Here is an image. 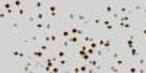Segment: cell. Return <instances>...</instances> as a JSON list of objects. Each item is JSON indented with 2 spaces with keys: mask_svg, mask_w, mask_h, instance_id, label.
Returning <instances> with one entry per match:
<instances>
[{
  "mask_svg": "<svg viewBox=\"0 0 146 73\" xmlns=\"http://www.w3.org/2000/svg\"><path fill=\"white\" fill-rule=\"evenodd\" d=\"M35 18H36V22H45L48 19V15L47 12H35Z\"/></svg>",
  "mask_w": 146,
  "mask_h": 73,
  "instance_id": "cell-17",
  "label": "cell"
},
{
  "mask_svg": "<svg viewBox=\"0 0 146 73\" xmlns=\"http://www.w3.org/2000/svg\"><path fill=\"white\" fill-rule=\"evenodd\" d=\"M139 25L146 27V15H140L139 16Z\"/></svg>",
  "mask_w": 146,
  "mask_h": 73,
  "instance_id": "cell-23",
  "label": "cell"
},
{
  "mask_svg": "<svg viewBox=\"0 0 146 73\" xmlns=\"http://www.w3.org/2000/svg\"><path fill=\"white\" fill-rule=\"evenodd\" d=\"M100 13L104 15V16H111L115 10V2H102L100 5Z\"/></svg>",
  "mask_w": 146,
  "mask_h": 73,
  "instance_id": "cell-3",
  "label": "cell"
},
{
  "mask_svg": "<svg viewBox=\"0 0 146 73\" xmlns=\"http://www.w3.org/2000/svg\"><path fill=\"white\" fill-rule=\"evenodd\" d=\"M142 15H146V5H145V7H143V12H142Z\"/></svg>",
  "mask_w": 146,
  "mask_h": 73,
  "instance_id": "cell-26",
  "label": "cell"
},
{
  "mask_svg": "<svg viewBox=\"0 0 146 73\" xmlns=\"http://www.w3.org/2000/svg\"><path fill=\"white\" fill-rule=\"evenodd\" d=\"M105 72H113V73H120V72H124L121 67H118L117 64H114L113 62H107L105 63Z\"/></svg>",
  "mask_w": 146,
  "mask_h": 73,
  "instance_id": "cell-13",
  "label": "cell"
},
{
  "mask_svg": "<svg viewBox=\"0 0 146 73\" xmlns=\"http://www.w3.org/2000/svg\"><path fill=\"white\" fill-rule=\"evenodd\" d=\"M45 7H47V2H44V0H36V2L32 3L34 13H35V12H44Z\"/></svg>",
  "mask_w": 146,
  "mask_h": 73,
  "instance_id": "cell-11",
  "label": "cell"
},
{
  "mask_svg": "<svg viewBox=\"0 0 146 73\" xmlns=\"http://www.w3.org/2000/svg\"><path fill=\"white\" fill-rule=\"evenodd\" d=\"M25 22H27V23H32V25L36 22V18H35V13H34V12H32V13H29V15L27 16Z\"/></svg>",
  "mask_w": 146,
  "mask_h": 73,
  "instance_id": "cell-20",
  "label": "cell"
},
{
  "mask_svg": "<svg viewBox=\"0 0 146 73\" xmlns=\"http://www.w3.org/2000/svg\"><path fill=\"white\" fill-rule=\"evenodd\" d=\"M54 56H57L58 58H72V51L66 50V48H62V47H54V50H53Z\"/></svg>",
  "mask_w": 146,
  "mask_h": 73,
  "instance_id": "cell-9",
  "label": "cell"
},
{
  "mask_svg": "<svg viewBox=\"0 0 146 73\" xmlns=\"http://www.w3.org/2000/svg\"><path fill=\"white\" fill-rule=\"evenodd\" d=\"M76 23L82 27H88L91 25V21H89V13H82V12L78 10L76 13Z\"/></svg>",
  "mask_w": 146,
  "mask_h": 73,
  "instance_id": "cell-7",
  "label": "cell"
},
{
  "mask_svg": "<svg viewBox=\"0 0 146 73\" xmlns=\"http://www.w3.org/2000/svg\"><path fill=\"white\" fill-rule=\"evenodd\" d=\"M45 12H47L48 19H50V21H54V22L58 21V3H56V2H47Z\"/></svg>",
  "mask_w": 146,
  "mask_h": 73,
  "instance_id": "cell-2",
  "label": "cell"
},
{
  "mask_svg": "<svg viewBox=\"0 0 146 73\" xmlns=\"http://www.w3.org/2000/svg\"><path fill=\"white\" fill-rule=\"evenodd\" d=\"M12 3H13V7L18 10V9H21V7H23V6H25V3H23L22 2V0H13V2H12Z\"/></svg>",
  "mask_w": 146,
  "mask_h": 73,
  "instance_id": "cell-22",
  "label": "cell"
},
{
  "mask_svg": "<svg viewBox=\"0 0 146 73\" xmlns=\"http://www.w3.org/2000/svg\"><path fill=\"white\" fill-rule=\"evenodd\" d=\"M35 47H38L40 50H42V51H44V53H47V54H50V51H51V50H54L51 44H47V42H42V41H41V42H38Z\"/></svg>",
  "mask_w": 146,
  "mask_h": 73,
  "instance_id": "cell-15",
  "label": "cell"
},
{
  "mask_svg": "<svg viewBox=\"0 0 146 73\" xmlns=\"http://www.w3.org/2000/svg\"><path fill=\"white\" fill-rule=\"evenodd\" d=\"M136 63H137L139 67H146V56L140 54V56L136 58Z\"/></svg>",
  "mask_w": 146,
  "mask_h": 73,
  "instance_id": "cell-18",
  "label": "cell"
},
{
  "mask_svg": "<svg viewBox=\"0 0 146 73\" xmlns=\"http://www.w3.org/2000/svg\"><path fill=\"white\" fill-rule=\"evenodd\" d=\"M115 10L118 12L120 15H133V16H137L135 12L131 10V2H129V0H124V2H115Z\"/></svg>",
  "mask_w": 146,
  "mask_h": 73,
  "instance_id": "cell-1",
  "label": "cell"
},
{
  "mask_svg": "<svg viewBox=\"0 0 146 73\" xmlns=\"http://www.w3.org/2000/svg\"><path fill=\"white\" fill-rule=\"evenodd\" d=\"M2 9H3V12H7L10 9H13V3L12 2H3L2 3Z\"/></svg>",
  "mask_w": 146,
  "mask_h": 73,
  "instance_id": "cell-19",
  "label": "cell"
},
{
  "mask_svg": "<svg viewBox=\"0 0 146 73\" xmlns=\"http://www.w3.org/2000/svg\"><path fill=\"white\" fill-rule=\"evenodd\" d=\"M145 2H131V10L135 12V13L137 16L142 15V12H143V7H145Z\"/></svg>",
  "mask_w": 146,
  "mask_h": 73,
  "instance_id": "cell-10",
  "label": "cell"
},
{
  "mask_svg": "<svg viewBox=\"0 0 146 73\" xmlns=\"http://www.w3.org/2000/svg\"><path fill=\"white\" fill-rule=\"evenodd\" d=\"M139 73H146V67H139Z\"/></svg>",
  "mask_w": 146,
  "mask_h": 73,
  "instance_id": "cell-25",
  "label": "cell"
},
{
  "mask_svg": "<svg viewBox=\"0 0 146 73\" xmlns=\"http://www.w3.org/2000/svg\"><path fill=\"white\" fill-rule=\"evenodd\" d=\"M9 22H10V29H12L13 34H22L23 32V23L25 22H23L22 19H18L15 16V18H12Z\"/></svg>",
  "mask_w": 146,
  "mask_h": 73,
  "instance_id": "cell-5",
  "label": "cell"
},
{
  "mask_svg": "<svg viewBox=\"0 0 146 73\" xmlns=\"http://www.w3.org/2000/svg\"><path fill=\"white\" fill-rule=\"evenodd\" d=\"M124 72H129V73H139V66L136 62H129Z\"/></svg>",
  "mask_w": 146,
  "mask_h": 73,
  "instance_id": "cell-14",
  "label": "cell"
},
{
  "mask_svg": "<svg viewBox=\"0 0 146 73\" xmlns=\"http://www.w3.org/2000/svg\"><path fill=\"white\" fill-rule=\"evenodd\" d=\"M28 54H29V57L35 58L36 62H40V63H42V62H44V58L48 56L47 53H44L42 50H40L38 47H31V48H29V51H28Z\"/></svg>",
  "mask_w": 146,
  "mask_h": 73,
  "instance_id": "cell-4",
  "label": "cell"
},
{
  "mask_svg": "<svg viewBox=\"0 0 146 73\" xmlns=\"http://www.w3.org/2000/svg\"><path fill=\"white\" fill-rule=\"evenodd\" d=\"M137 35H139V38H142V36H146V27H142V25H139V28H137Z\"/></svg>",
  "mask_w": 146,
  "mask_h": 73,
  "instance_id": "cell-21",
  "label": "cell"
},
{
  "mask_svg": "<svg viewBox=\"0 0 146 73\" xmlns=\"http://www.w3.org/2000/svg\"><path fill=\"white\" fill-rule=\"evenodd\" d=\"M10 54L13 57V60H27L29 57V54L25 53V48H12Z\"/></svg>",
  "mask_w": 146,
  "mask_h": 73,
  "instance_id": "cell-6",
  "label": "cell"
},
{
  "mask_svg": "<svg viewBox=\"0 0 146 73\" xmlns=\"http://www.w3.org/2000/svg\"><path fill=\"white\" fill-rule=\"evenodd\" d=\"M72 35H79V36H83L86 35V32H85V29L82 28V25H73V27H69Z\"/></svg>",
  "mask_w": 146,
  "mask_h": 73,
  "instance_id": "cell-12",
  "label": "cell"
},
{
  "mask_svg": "<svg viewBox=\"0 0 146 73\" xmlns=\"http://www.w3.org/2000/svg\"><path fill=\"white\" fill-rule=\"evenodd\" d=\"M88 54H91V56H94V57H95V54H96V50H95V48H91V47L88 45Z\"/></svg>",
  "mask_w": 146,
  "mask_h": 73,
  "instance_id": "cell-24",
  "label": "cell"
},
{
  "mask_svg": "<svg viewBox=\"0 0 146 73\" xmlns=\"http://www.w3.org/2000/svg\"><path fill=\"white\" fill-rule=\"evenodd\" d=\"M102 19H104V15H101L100 12H92V13H89L91 25H94V27H100V28H101Z\"/></svg>",
  "mask_w": 146,
  "mask_h": 73,
  "instance_id": "cell-8",
  "label": "cell"
},
{
  "mask_svg": "<svg viewBox=\"0 0 146 73\" xmlns=\"http://www.w3.org/2000/svg\"><path fill=\"white\" fill-rule=\"evenodd\" d=\"M32 29H34V32L44 34V29H45V22H35L34 25H32Z\"/></svg>",
  "mask_w": 146,
  "mask_h": 73,
  "instance_id": "cell-16",
  "label": "cell"
}]
</instances>
